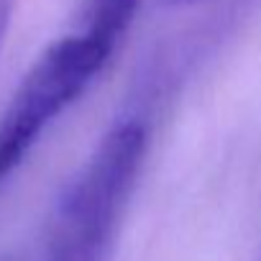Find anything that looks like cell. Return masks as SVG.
Instances as JSON below:
<instances>
[{"instance_id": "cell-1", "label": "cell", "mask_w": 261, "mask_h": 261, "mask_svg": "<svg viewBox=\"0 0 261 261\" xmlns=\"http://www.w3.org/2000/svg\"><path fill=\"white\" fill-rule=\"evenodd\" d=\"M146 156L141 123L113 125L54 202L26 261H105Z\"/></svg>"}, {"instance_id": "cell-2", "label": "cell", "mask_w": 261, "mask_h": 261, "mask_svg": "<svg viewBox=\"0 0 261 261\" xmlns=\"http://www.w3.org/2000/svg\"><path fill=\"white\" fill-rule=\"evenodd\" d=\"M90 85L80 57L62 44H51L26 72L0 115V185L23 162L44 128L64 113Z\"/></svg>"}, {"instance_id": "cell-3", "label": "cell", "mask_w": 261, "mask_h": 261, "mask_svg": "<svg viewBox=\"0 0 261 261\" xmlns=\"http://www.w3.org/2000/svg\"><path fill=\"white\" fill-rule=\"evenodd\" d=\"M141 0H85L80 11V29L118 46L134 21Z\"/></svg>"}, {"instance_id": "cell-4", "label": "cell", "mask_w": 261, "mask_h": 261, "mask_svg": "<svg viewBox=\"0 0 261 261\" xmlns=\"http://www.w3.org/2000/svg\"><path fill=\"white\" fill-rule=\"evenodd\" d=\"M16 3H18V0H0V49H3V44H6V34H8Z\"/></svg>"}, {"instance_id": "cell-5", "label": "cell", "mask_w": 261, "mask_h": 261, "mask_svg": "<svg viewBox=\"0 0 261 261\" xmlns=\"http://www.w3.org/2000/svg\"><path fill=\"white\" fill-rule=\"evenodd\" d=\"M0 261H26V256H21V253H6V256H0Z\"/></svg>"}, {"instance_id": "cell-6", "label": "cell", "mask_w": 261, "mask_h": 261, "mask_svg": "<svg viewBox=\"0 0 261 261\" xmlns=\"http://www.w3.org/2000/svg\"><path fill=\"white\" fill-rule=\"evenodd\" d=\"M251 261H261V246H258V251L253 253V258H251Z\"/></svg>"}]
</instances>
